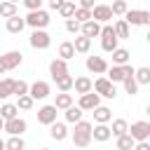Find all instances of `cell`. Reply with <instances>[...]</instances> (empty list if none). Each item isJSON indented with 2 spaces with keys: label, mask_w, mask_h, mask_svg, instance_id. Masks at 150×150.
<instances>
[{
  "label": "cell",
  "mask_w": 150,
  "mask_h": 150,
  "mask_svg": "<svg viewBox=\"0 0 150 150\" xmlns=\"http://www.w3.org/2000/svg\"><path fill=\"white\" fill-rule=\"evenodd\" d=\"M26 7H28V12H33V9H42V2L45 0H21Z\"/></svg>",
  "instance_id": "44"
},
{
  "label": "cell",
  "mask_w": 150,
  "mask_h": 150,
  "mask_svg": "<svg viewBox=\"0 0 150 150\" xmlns=\"http://www.w3.org/2000/svg\"><path fill=\"white\" fill-rule=\"evenodd\" d=\"M105 73H108L105 77H108V80H110L112 84H115V82H122V80L127 77V75H124V68H122V66H112V68H108Z\"/></svg>",
  "instance_id": "28"
},
{
  "label": "cell",
  "mask_w": 150,
  "mask_h": 150,
  "mask_svg": "<svg viewBox=\"0 0 150 150\" xmlns=\"http://www.w3.org/2000/svg\"><path fill=\"white\" fill-rule=\"evenodd\" d=\"M2 129H5V120L0 117V131H2Z\"/></svg>",
  "instance_id": "49"
},
{
  "label": "cell",
  "mask_w": 150,
  "mask_h": 150,
  "mask_svg": "<svg viewBox=\"0 0 150 150\" xmlns=\"http://www.w3.org/2000/svg\"><path fill=\"white\" fill-rule=\"evenodd\" d=\"M0 61H2L5 70H14V68H19V66H21L23 54H21L19 49H12V52H5V54L0 56Z\"/></svg>",
  "instance_id": "9"
},
{
  "label": "cell",
  "mask_w": 150,
  "mask_h": 150,
  "mask_svg": "<svg viewBox=\"0 0 150 150\" xmlns=\"http://www.w3.org/2000/svg\"><path fill=\"white\" fill-rule=\"evenodd\" d=\"M14 96V80L12 77H2L0 80V101Z\"/></svg>",
  "instance_id": "23"
},
{
  "label": "cell",
  "mask_w": 150,
  "mask_h": 150,
  "mask_svg": "<svg viewBox=\"0 0 150 150\" xmlns=\"http://www.w3.org/2000/svg\"><path fill=\"white\" fill-rule=\"evenodd\" d=\"M110 54H112V66H124V63H129V59H131V54H129L127 49H122V47L112 49Z\"/></svg>",
  "instance_id": "25"
},
{
  "label": "cell",
  "mask_w": 150,
  "mask_h": 150,
  "mask_svg": "<svg viewBox=\"0 0 150 150\" xmlns=\"http://www.w3.org/2000/svg\"><path fill=\"white\" fill-rule=\"evenodd\" d=\"M73 49H75L77 54H87V52L91 49V40H89V38H84V35H77V38H75V42H73Z\"/></svg>",
  "instance_id": "26"
},
{
  "label": "cell",
  "mask_w": 150,
  "mask_h": 150,
  "mask_svg": "<svg viewBox=\"0 0 150 150\" xmlns=\"http://www.w3.org/2000/svg\"><path fill=\"white\" fill-rule=\"evenodd\" d=\"M127 134L136 141V143H141V141H148L150 138V122H145V120H138V122H131V127L127 129Z\"/></svg>",
  "instance_id": "5"
},
{
  "label": "cell",
  "mask_w": 150,
  "mask_h": 150,
  "mask_svg": "<svg viewBox=\"0 0 150 150\" xmlns=\"http://www.w3.org/2000/svg\"><path fill=\"white\" fill-rule=\"evenodd\" d=\"M0 150H5V141L2 138H0Z\"/></svg>",
  "instance_id": "50"
},
{
  "label": "cell",
  "mask_w": 150,
  "mask_h": 150,
  "mask_svg": "<svg viewBox=\"0 0 150 150\" xmlns=\"http://www.w3.org/2000/svg\"><path fill=\"white\" fill-rule=\"evenodd\" d=\"M122 84H124V91H127L129 96H136V94H138V84H136L134 75H127V77L122 80Z\"/></svg>",
  "instance_id": "37"
},
{
  "label": "cell",
  "mask_w": 150,
  "mask_h": 150,
  "mask_svg": "<svg viewBox=\"0 0 150 150\" xmlns=\"http://www.w3.org/2000/svg\"><path fill=\"white\" fill-rule=\"evenodd\" d=\"M73 143H75V148H87L89 143H91V124L89 122H84V120H80V122H75V129H73Z\"/></svg>",
  "instance_id": "1"
},
{
  "label": "cell",
  "mask_w": 150,
  "mask_h": 150,
  "mask_svg": "<svg viewBox=\"0 0 150 150\" xmlns=\"http://www.w3.org/2000/svg\"><path fill=\"white\" fill-rule=\"evenodd\" d=\"M134 143H136V141H134L129 134H124V136H120V138H117V150H131V148H134Z\"/></svg>",
  "instance_id": "40"
},
{
  "label": "cell",
  "mask_w": 150,
  "mask_h": 150,
  "mask_svg": "<svg viewBox=\"0 0 150 150\" xmlns=\"http://www.w3.org/2000/svg\"><path fill=\"white\" fill-rule=\"evenodd\" d=\"M73 19L82 26L84 21H91V9H82V7H75V14H73Z\"/></svg>",
  "instance_id": "38"
},
{
  "label": "cell",
  "mask_w": 150,
  "mask_h": 150,
  "mask_svg": "<svg viewBox=\"0 0 150 150\" xmlns=\"http://www.w3.org/2000/svg\"><path fill=\"white\" fill-rule=\"evenodd\" d=\"M91 91L98 94V96H105V98H115V96H117V89H115V84H112L108 77L91 80Z\"/></svg>",
  "instance_id": "3"
},
{
  "label": "cell",
  "mask_w": 150,
  "mask_h": 150,
  "mask_svg": "<svg viewBox=\"0 0 150 150\" xmlns=\"http://www.w3.org/2000/svg\"><path fill=\"white\" fill-rule=\"evenodd\" d=\"M28 42H30L33 49H47V47L52 45V35H49L47 30H33Z\"/></svg>",
  "instance_id": "8"
},
{
  "label": "cell",
  "mask_w": 150,
  "mask_h": 150,
  "mask_svg": "<svg viewBox=\"0 0 150 150\" xmlns=\"http://www.w3.org/2000/svg\"><path fill=\"white\" fill-rule=\"evenodd\" d=\"M49 136H52L54 141H66V138H68V127H66L63 122H52V124H49Z\"/></svg>",
  "instance_id": "17"
},
{
  "label": "cell",
  "mask_w": 150,
  "mask_h": 150,
  "mask_svg": "<svg viewBox=\"0 0 150 150\" xmlns=\"http://www.w3.org/2000/svg\"><path fill=\"white\" fill-rule=\"evenodd\" d=\"M56 110H66V108H70L73 105V94H68V91H59L56 94V101L52 103Z\"/></svg>",
  "instance_id": "22"
},
{
  "label": "cell",
  "mask_w": 150,
  "mask_h": 150,
  "mask_svg": "<svg viewBox=\"0 0 150 150\" xmlns=\"http://www.w3.org/2000/svg\"><path fill=\"white\" fill-rule=\"evenodd\" d=\"M112 120V110L105 108V105H96L94 108V122L96 124H108Z\"/></svg>",
  "instance_id": "20"
},
{
  "label": "cell",
  "mask_w": 150,
  "mask_h": 150,
  "mask_svg": "<svg viewBox=\"0 0 150 150\" xmlns=\"http://www.w3.org/2000/svg\"><path fill=\"white\" fill-rule=\"evenodd\" d=\"M38 122L40 124H52V122H56V108L54 105H42L40 110H38Z\"/></svg>",
  "instance_id": "14"
},
{
  "label": "cell",
  "mask_w": 150,
  "mask_h": 150,
  "mask_svg": "<svg viewBox=\"0 0 150 150\" xmlns=\"http://www.w3.org/2000/svg\"><path fill=\"white\" fill-rule=\"evenodd\" d=\"M134 80H136V84L141 87V84H150V68H136L134 70Z\"/></svg>",
  "instance_id": "29"
},
{
  "label": "cell",
  "mask_w": 150,
  "mask_h": 150,
  "mask_svg": "<svg viewBox=\"0 0 150 150\" xmlns=\"http://www.w3.org/2000/svg\"><path fill=\"white\" fill-rule=\"evenodd\" d=\"M94 5H96L94 0H80V7L82 9H94Z\"/></svg>",
  "instance_id": "46"
},
{
  "label": "cell",
  "mask_w": 150,
  "mask_h": 150,
  "mask_svg": "<svg viewBox=\"0 0 150 150\" xmlns=\"http://www.w3.org/2000/svg\"><path fill=\"white\" fill-rule=\"evenodd\" d=\"M112 30H115V35H117V40H129L131 38V28L124 23V19H120V21H115V26H112Z\"/></svg>",
  "instance_id": "24"
},
{
  "label": "cell",
  "mask_w": 150,
  "mask_h": 150,
  "mask_svg": "<svg viewBox=\"0 0 150 150\" xmlns=\"http://www.w3.org/2000/svg\"><path fill=\"white\" fill-rule=\"evenodd\" d=\"M73 89L82 96V94H89L91 91V80L87 75H80V77H73Z\"/></svg>",
  "instance_id": "19"
},
{
  "label": "cell",
  "mask_w": 150,
  "mask_h": 150,
  "mask_svg": "<svg viewBox=\"0 0 150 150\" xmlns=\"http://www.w3.org/2000/svg\"><path fill=\"white\" fill-rule=\"evenodd\" d=\"M23 21H26V26H30L33 30H45L52 19H49V12H45V9H33V12H28V14L23 16Z\"/></svg>",
  "instance_id": "2"
},
{
  "label": "cell",
  "mask_w": 150,
  "mask_h": 150,
  "mask_svg": "<svg viewBox=\"0 0 150 150\" xmlns=\"http://www.w3.org/2000/svg\"><path fill=\"white\" fill-rule=\"evenodd\" d=\"M49 91H52V87H49V82H45V80H35L33 84H28V96H30L33 101H42V98H47Z\"/></svg>",
  "instance_id": "7"
},
{
  "label": "cell",
  "mask_w": 150,
  "mask_h": 150,
  "mask_svg": "<svg viewBox=\"0 0 150 150\" xmlns=\"http://www.w3.org/2000/svg\"><path fill=\"white\" fill-rule=\"evenodd\" d=\"M28 94V82H23V80H14V96L19 98V96H26Z\"/></svg>",
  "instance_id": "41"
},
{
  "label": "cell",
  "mask_w": 150,
  "mask_h": 150,
  "mask_svg": "<svg viewBox=\"0 0 150 150\" xmlns=\"http://www.w3.org/2000/svg\"><path fill=\"white\" fill-rule=\"evenodd\" d=\"M96 105H101V96H98V94H94V91L82 94V96H80V101H77V108H80V110H94Z\"/></svg>",
  "instance_id": "13"
},
{
  "label": "cell",
  "mask_w": 150,
  "mask_h": 150,
  "mask_svg": "<svg viewBox=\"0 0 150 150\" xmlns=\"http://www.w3.org/2000/svg\"><path fill=\"white\" fill-rule=\"evenodd\" d=\"M26 129H28L26 120H21V117L16 115V117H12V120H7V122H5V129H2V131H7L9 136H21Z\"/></svg>",
  "instance_id": "10"
},
{
  "label": "cell",
  "mask_w": 150,
  "mask_h": 150,
  "mask_svg": "<svg viewBox=\"0 0 150 150\" xmlns=\"http://www.w3.org/2000/svg\"><path fill=\"white\" fill-rule=\"evenodd\" d=\"M56 12H59V14H61V16L68 21V19H73V14H75V2H73V0H66V2H63V5L56 9Z\"/></svg>",
  "instance_id": "34"
},
{
  "label": "cell",
  "mask_w": 150,
  "mask_h": 150,
  "mask_svg": "<svg viewBox=\"0 0 150 150\" xmlns=\"http://www.w3.org/2000/svg\"><path fill=\"white\" fill-rule=\"evenodd\" d=\"M124 23L127 26H148L150 23V12L148 9H127L124 12Z\"/></svg>",
  "instance_id": "4"
},
{
  "label": "cell",
  "mask_w": 150,
  "mask_h": 150,
  "mask_svg": "<svg viewBox=\"0 0 150 150\" xmlns=\"http://www.w3.org/2000/svg\"><path fill=\"white\" fill-rule=\"evenodd\" d=\"M101 47H103V52H112V49H117V35H115V30H112V26H101Z\"/></svg>",
  "instance_id": "6"
},
{
  "label": "cell",
  "mask_w": 150,
  "mask_h": 150,
  "mask_svg": "<svg viewBox=\"0 0 150 150\" xmlns=\"http://www.w3.org/2000/svg\"><path fill=\"white\" fill-rule=\"evenodd\" d=\"M7 2H12V5H16V2H21V0H7Z\"/></svg>",
  "instance_id": "51"
},
{
  "label": "cell",
  "mask_w": 150,
  "mask_h": 150,
  "mask_svg": "<svg viewBox=\"0 0 150 150\" xmlns=\"http://www.w3.org/2000/svg\"><path fill=\"white\" fill-rule=\"evenodd\" d=\"M129 7H127V2L124 0H115L112 5H110V12H112V16H124V12H127Z\"/></svg>",
  "instance_id": "39"
},
{
  "label": "cell",
  "mask_w": 150,
  "mask_h": 150,
  "mask_svg": "<svg viewBox=\"0 0 150 150\" xmlns=\"http://www.w3.org/2000/svg\"><path fill=\"white\" fill-rule=\"evenodd\" d=\"M87 70L94 75H103L108 70V61L103 56H87Z\"/></svg>",
  "instance_id": "11"
},
{
  "label": "cell",
  "mask_w": 150,
  "mask_h": 150,
  "mask_svg": "<svg viewBox=\"0 0 150 150\" xmlns=\"http://www.w3.org/2000/svg\"><path fill=\"white\" fill-rule=\"evenodd\" d=\"M5 150H26V141L21 136H9V141H5Z\"/></svg>",
  "instance_id": "33"
},
{
  "label": "cell",
  "mask_w": 150,
  "mask_h": 150,
  "mask_svg": "<svg viewBox=\"0 0 150 150\" xmlns=\"http://www.w3.org/2000/svg\"><path fill=\"white\" fill-rule=\"evenodd\" d=\"M33 103H35V101H33L28 94H26V96H19V101H16V110H30Z\"/></svg>",
  "instance_id": "42"
},
{
  "label": "cell",
  "mask_w": 150,
  "mask_h": 150,
  "mask_svg": "<svg viewBox=\"0 0 150 150\" xmlns=\"http://www.w3.org/2000/svg\"><path fill=\"white\" fill-rule=\"evenodd\" d=\"M49 75H52V80H56V77H61V75H68V61L54 59V61L49 63Z\"/></svg>",
  "instance_id": "16"
},
{
  "label": "cell",
  "mask_w": 150,
  "mask_h": 150,
  "mask_svg": "<svg viewBox=\"0 0 150 150\" xmlns=\"http://www.w3.org/2000/svg\"><path fill=\"white\" fill-rule=\"evenodd\" d=\"M80 35H84V38H98L101 35V23H96L94 19L91 21H84L82 26H80Z\"/></svg>",
  "instance_id": "15"
},
{
  "label": "cell",
  "mask_w": 150,
  "mask_h": 150,
  "mask_svg": "<svg viewBox=\"0 0 150 150\" xmlns=\"http://www.w3.org/2000/svg\"><path fill=\"white\" fill-rule=\"evenodd\" d=\"M131 150H150V143L148 141H141V143H134Z\"/></svg>",
  "instance_id": "45"
},
{
  "label": "cell",
  "mask_w": 150,
  "mask_h": 150,
  "mask_svg": "<svg viewBox=\"0 0 150 150\" xmlns=\"http://www.w3.org/2000/svg\"><path fill=\"white\" fill-rule=\"evenodd\" d=\"M63 2H66V0H49V7H52V9H59Z\"/></svg>",
  "instance_id": "47"
},
{
  "label": "cell",
  "mask_w": 150,
  "mask_h": 150,
  "mask_svg": "<svg viewBox=\"0 0 150 150\" xmlns=\"http://www.w3.org/2000/svg\"><path fill=\"white\" fill-rule=\"evenodd\" d=\"M91 19L96 23H108L112 19V12H110V5H94L91 9Z\"/></svg>",
  "instance_id": "12"
},
{
  "label": "cell",
  "mask_w": 150,
  "mask_h": 150,
  "mask_svg": "<svg viewBox=\"0 0 150 150\" xmlns=\"http://www.w3.org/2000/svg\"><path fill=\"white\" fill-rule=\"evenodd\" d=\"M127 129H129L127 120H112V127H110V136L120 138V136H124V134H127Z\"/></svg>",
  "instance_id": "27"
},
{
  "label": "cell",
  "mask_w": 150,
  "mask_h": 150,
  "mask_svg": "<svg viewBox=\"0 0 150 150\" xmlns=\"http://www.w3.org/2000/svg\"><path fill=\"white\" fill-rule=\"evenodd\" d=\"M7 70H5V66H2V61H0V75H5Z\"/></svg>",
  "instance_id": "48"
},
{
  "label": "cell",
  "mask_w": 150,
  "mask_h": 150,
  "mask_svg": "<svg viewBox=\"0 0 150 150\" xmlns=\"http://www.w3.org/2000/svg\"><path fill=\"white\" fill-rule=\"evenodd\" d=\"M66 30L73 33V35H80V23H77L75 19H68V21H66Z\"/></svg>",
  "instance_id": "43"
},
{
  "label": "cell",
  "mask_w": 150,
  "mask_h": 150,
  "mask_svg": "<svg viewBox=\"0 0 150 150\" xmlns=\"http://www.w3.org/2000/svg\"><path fill=\"white\" fill-rule=\"evenodd\" d=\"M75 56V49H73V42H61L59 45V59H63V61H68V59H73Z\"/></svg>",
  "instance_id": "35"
},
{
  "label": "cell",
  "mask_w": 150,
  "mask_h": 150,
  "mask_svg": "<svg viewBox=\"0 0 150 150\" xmlns=\"http://www.w3.org/2000/svg\"><path fill=\"white\" fill-rule=\"evenodd\" d=\"M54 82H56V89H59V91H70V89H73V75H70V73L56 77Z\"/></svg>",
  "instance_id": "31"
},
{
  "label": "cell",
  "mask_w": 150,
  "mask_h": 150,
  "mask_svg": "<svg viewBox=\"0 0 150 150\" xmlns=\"http://www.w3.org/2000/svg\"><path fill=\"white\" fill-rule=\"evenodd\" d=\"M40 150H49V148H40Z\"/></svg>",
  "instance_id": "52"
},
{
  "label": "cell",
  "mask_w": 150,
  "mask_h": 150,
  "mask_svg": "<svg viewBox=\"0 0 150 150\" xmlns=\"http://www.w3.org/2000/svg\"><path fill=\"white\" fill-rule=\"evenodd\" d=\"M91 138L98 141V143H105L110 138V127L108 124H94L91 127Z\"/></svg>",
  "instance_id": "21"
},
{
  "label": "cell",
  "mask_w": 150,
  "mask_h": 150,
  "mask_svg": "<svg viewBox=\"0 0 150 150\" xmlns=\"http://www.w3.org/2000/svg\"><path fill=\"white\" fill-rule=\"evenodd\" d=\"M82 112H84V110H80L77 105H70V108H66V112H63V117H66V122H70V124H75V122H80V120H82Z\"/></svg>",
  "instance_id": "30"
},
{
  "label": "cell",
  "mask_w": 150,
  "mask_h": 150,
  "mask_svg": "<svg viewBox=\"0 0 150 150\" xmlns=\"http://www.w3.org/2000/svg\"><path fill=\"white\" fill-rule=\"evenodd\" d=\"M73 2H75V0H73Z\"/></svg>",
  "instance_id": "53"
},
{
  "label": "cell",
  "mask_w": 150,
  "mask_h": 150,
  "mask_svg": "<svg viewBox=\"0 0 150 150\" xmlns=\"http://www.w3.org/2000/svg\"><path fill=\"white\" fill-rule=\"evenodd\" d=\"M5 26H7V30H9L12 35H19V33L26 28V21H23V16L14 14V16H9V19H7V23H5Z\"/></svg>",
  "instance_id": "18"
},
{
  "label": "cell",
  "mask_w": 150,
  "mask_h": 150,
  "mask_svg": "<svg viewBox=\"0 0 150 150\" xmlns=\"http://www.w3.org/2000/svg\"><path fill=\"white\" fill-rule=\"evenodd\" d=\"M16 105L14 103H0V117L7 122V120H12V117H16Z\"/></svg>",
  "instance_id": "32"
},
{
  "label": "cell",
  "mask_w": 150,
  "mask_h": 150,
  "mask_svg": "<svg viewBox=\"0 0 150 150\" xmlns=\"http://www.w3.org/2000/svg\"><path fill=\"white\" fill-rule=\"evenodd\" d=\"M16 14V5L7 2V0H0V19H9Z\"/></svg>",
  "instance_id": "36"
}]
</instances>
